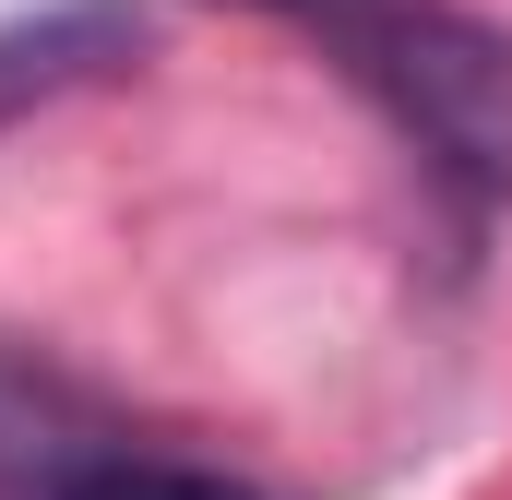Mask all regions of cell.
<instances>
[{"label": "cell", "mask_w": 512, "mask_h": 500, "mask_svg": "<svg viewBox=\"0 0 512 500\" xmlns=\"http://www.w3.org/2000/svg\"><path fill=\"white\" fill-rule=\"evenodd\" d=\"M346 72L393 108V131L441 179L512 191V24L453 0H382L346 24Z\"/></svg>", "instance_id": "6da1fadb"}, {"label": "cell", "mask_w": 512, "mask_h": 500, "mask_svg": "<svg viewBox=\"0 0 512 500\" xmlns=\"http://www.w3.org/2000/svg\"><path fill=\"white\" fill-rule=\"evenodd\" d=\"M108 48H131V12H120V0H60V12H36V24H12V36H0V108H12L24 84L48 96V84L96 72Z\"/></svg>", "instance_id": "7a4b0ae2"}, {"label": "cell", "mask_w": 512, "mask_h": 500, "mask_svg": "<svg viewBox=\"0 0 512 500\" xmlns=\"http://www.w3.org/2000/svg\"><path fill=\"white\" fill-rule=\"evenodd\" d=\"M60 500H262L239 477H191V465H96V477H72Z\"/></svg>", "instance_id": "3957f363"}]
</instances>
